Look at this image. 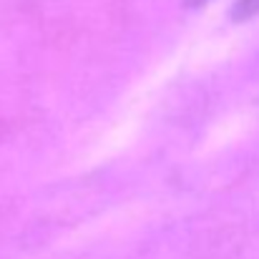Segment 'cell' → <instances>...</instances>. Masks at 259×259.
<instances>
[{
	"mask_svg": "<svg viewBox=\"0 0 259 259\" xmlns=\"http://www.w3.org/2000/svg\"><path fill=\"white\" fill-rule=\"evenodd\" d=\"M259 15V0H239L234 8V18L237 20H249Z\"/></svg>",
	"mask_w": 259,
	"mask_h": 259,
	"instance_id": "obj_1",
	"label": "cell"
}]
</instances>
